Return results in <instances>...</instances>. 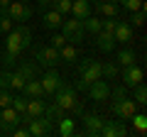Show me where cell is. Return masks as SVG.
<instances>
[{
  "mask_svg": "<svg viewBox=\"0 0 147 137\" xmlns=\"http://www.w3.org/2000/svg\"><path fill=\"white\" fill-rule=\"evenodd\" d=\"M88 95H91V100H108L110 98V86H108V81L105 79H96V81H91L88 83Z\"/></svg>",
  "mask_w": 147,
  "mask_h": 137,
  "instance_id": "30bf717a",
  "label": "cell"
},
{
  "mask_svg": "<svg viewBox=\"0 0 147 137\" xmlns=\"http://www.w3.org/2000/svg\"><path fill=\"white\" fill-rule=\"evenodd\" d=\"M130 120H132V127H135L137 135H145V130H147V115L145 113H135Z\"/></svg>",
  "mask_w": 147,
  "mask_h": 137,
  "instance_id": "83f0119b",
  "label": "cell"
},
{
  "mask_svg": "<svg viewBox=\"0 0 147 137\" xmlns=\"http://www.w3.org/2000/svg\"><path fill=\"white\" fill-rule=\"evenodd\" d=\"M57 125H59V127H57V132H59L61 137H71L74 132H76V127H74V118H66V115H64L61 120L57 122Z\"/></svg>",
  "mask_w": 147,
  "mask_h": 137,
  "instance_id": "cb8c5ba5",
  "label": "cell"
},
{
  "mask_svg": "<svg viewBox=\"0 0 147 137\" xmlns=\"http://www.w3.org/2000/svg\"><path fill=\"white\" fill-rule=\"evenodd\" d=\"M39 83H42V88H44V93H47V95H54V91H57L64 81H61V76H59L54 68H49L47 74L39 79Z\"/></svg>",
  "mask_w": 147,
  "mask_h": 137,
  "instance_id": "7c38bea8",
  "label": "cell"
},
{
  "mask_svg": "<svg viewBox=\"0 0 147 137\" xmlns=\"http://www.w3.org/2000/svg\"><path fill=\"white\" fill-rule=\"evenodd\" d=\"M12 30V17L7 15V10H0V32H10Z\"/></svg>",
  "mask_w": 147,
  "mask_h": 137,
  "instance_id": "4dcf8cb0",
  "label": "cell"
},
{
  "mask_svg": "<svg viewBox=\"0 0 147 137\" xmlns=\"http://www.w3.org/2000/svg\"><path fill=\"white\" fill-rule=\"evenodd\" d=\"M0 132H3V130H0Z\"/></svg>",
  "mask_w": 147,
  "mask_h": 137,
  "instance_id": "c3c4849f",
  "label": "cell"
},
{
  "mask_svg": "<svg viewBox=\"0 0 147 137\" xmlns=\"http://www.w3.org/2000/svg\"><path fill=\"white\" fill-rule=\"evenodd\" d=\"M44 98H27V115L30 118H39V115H44Z\"/></svg>",
  "mask_w": 147,
  "mask_h": 137,
  "instance_id": "d6986e66",
  "label": "cell"
},
{
  "mask_svg": "<svg viewBox=\"0 0 147 137\" xmlns=\"http://www.w3.org/2000/svg\"><path fill=\"white\" fill-rule=\"evenodd\" d=\"M132 88H135V103H137L140 108H145V103H147V86L140 81V83L132 86Z\"/></svg>",
  "mask_w": 147,
  "mask_h": 137,
  "instance_id": "f546056e",
  "label": "cell"
},
{
  "mask_svg": "<svg viewBox=\"0 0 147 137\" xmlns=\"http://www.w3.org/2000/svg\"><path fill=\"white\" fill-rule=\"evenodd\" d=\"M71 12L76 20H84L91 15V3L88 0H71Z\"/></svg>",
  "mask_w": 147,
  "mask_h": 137,
  "instance_id": "ac0fdd59",
  "label": "cell"
},
{
  "mask_svg": "<svg viewBox=\"0 0 147 137\" xmlns=\"http://www.w3.org/2000/svg\"><path fill=\"white\" fill-rule=\"evenodd\" d=\"M15 61H17V56H15V54H10V52H5V54H3V64H5L7 68H10V66H15Z\"/></svg>",
  "mask_w": 147,
  "mask_h": 137,
  "instance_id": "60d3db41",
  "label": "cell"
},
{
  "mask_svg": "<svg viewBox=\"0 0 147 137\" xmlns=\"http://www.w3.org/2000/svg\"><path fill=\"white\" fill-rule=\"evenodd\" d=\"M25 76L20 74V71H15V74H12V91H22V86H25Z\"/></svg>",
  "mask_w": 147,
  "mask_h": 137,
  "instance_id": "8d00e7d4",
  "label": "cell"
},
{
  "mask_svg": "<svg viewBox=\"0 0 147 137\" xmlns=\"http://www.w3.org/2000/svg\"><path fill=\"white\" fill-rule=\"evenodd\" d=\"M81 25H84V32H91V34H98L100 32V17L96 15H88L81 20Z\"/></svg>",
  "mask_w": 147,
  "mask_h": 137,
  "instance_id": "d4e9b609",
  "label": "cell"
},
{
  "mask_svg": "<svg viewBox=\"0 0 147 137\" xmlns=\"http://www.w3.org/2000/svg\"><path fill=\"white\" fill-rule=\"evenodd\" d=\"M20 3H32V0H20Z\"/></svg>",
  "mask_w": 147,
  "mask_h": 137,
  "instance_id": "7dc6e473",
  "label": "cell"
},
{
  "mask_svg": "<svg viewBox=\"0 0 147 137\" xmlns=\"http://www.w3.org/2000/svg\"><path fill=\"white\" fill-rule=\"evenodd\" d=\"M12 105V93L7 88H0V108H7Z\"/></svg>",
  "mask_w": 147,
  "mask_h": 137,
  "instance_id": "d590c367",
  "label": "cell"
},
{
  "mask_svg": "<svg viewBox=\"0 0 147 137\" xmlns=\"http://www.w3.org/2000/svg\"><path fill=\"white\" fill-rule=\"evenodd\" d=\"M96 5H98V12L103 17H118V3L115 0H100Z\"/></svg>",
  "mask_w": 147,
  "mask_h": 137,
  "instance_id": "7402d4cb",
  "label": "cell"
},
{
  "mask_svg": "<svg viewBox=\"0 0 147 137\" xmlns=\"http://www.w3.org/2000/svg\"><path fill=\"white\" fill-rule=\"evenodd\" d=\"M125 88H127L125 83H123V86H115V88H110V95H113V98H123V95H127Z\"/></svg>",
  "mask_w": 147,
  "mask_h": 137,
  "instance_id": "ab89813d",
  "label": "cell"
},
{
  "mask_svg": "<svg viewBox=\"0 0 147 137\" xmlns=\"http://www.w3.org/2000/svg\"><path fill=\"white\" fill-rule=\"evenodd\" d=\"M71 110H74V113H76V115H84V105H81L79 100H76V105H74V108H71Z\"/></svg>",
  "mask_w": 147,
  "mask_h": 137,
  "instance_id": "7bdbcfd3",
  "label": "cell"
},
{
  "mask_svg": "<svg viewBox=\"0 0 147 137\" xmlns=\"http://www.w3.org/2000/svg\"><path fill=\"white\" fill-rule=\"evenodd\" d=\"M120 5L125 7V10L135 12V10H145V3L142 0H120Z\"/></svg>",
  "mask_w": 147,
  "mask_h": 137,
  "instance_id": "d6a6232c",
  "label": "cell"
},
{
  "mask_svg": "<svg viewBox=\"0 0 147 137\" xmlns=\"http://www.w3.org/2000/svg\"><path fill=\"white\" fill-rule=\"evenodd\" d=\"M88 3H100V0H88Z\"/></svg>",
  "mask_w": 147,
  "mask_h": 137,
  "instance_id": "bcb514c9",
  "label": "cell"
},
{
  "mask_svg": "<svg viewBox=\"0 0 147 137\" xmlns=\"http://www.w3.org/2000/svg\"><path fill=\"white\" fill-rule=\"evenodd\" d=\"M0 88H12V74L10 71H0Z\"/></svg>",
  "mask_w": 147,
  "mask_h": 137,
  "instance_id": "e575fe53",
  "label": "cell"
},
{
  "mask_svg": "<svg viewBox=\"0 0 147 137\" xmlns=\"http://www.w3.org/2000/svg\"><path fill=\"white\" fill-rule=\"evenodd\" d=\"M22 93H25L27 98H47V93H44L42 83H39L37 79H27L25 86H22Z\"/></svg>",
  "mask_w": 147,
  "mask_h": 137,
  "instance_id": "9a60e30c",
  "label": "cell"
},
{
  "mask_svg": "<svg viewBox=\"0 0 147 137\" xmlns=\"http://www.w3.org/2000/svg\"><path fill=\"white\" fill-rule=\"evenodd\" d=\"M54 103H59L64 110H71V108L76 105V93H74V86L61 83L57 91H54Z\"/></svg>",
  "mask_w": 147,
  "mask_h": 137,
  "instance_id": "8992f818",
  "label": "cell"
},
{
  "mask_svg": "<svg viewBox=\"0 0 147 137\" xmlns=\"http://www.w3.org/2000/svg\"><path fill=\"white\" fill-rule=\"evenodd\" d=\"M17 125H20V113H17L12 105L0 108V130L3 132H12Z\"/></svg>",
  "mask_w": 147,
  "mask_h": 137,
  "instance_id": "9c48e42d",
  "label": "cell"
},
{
  "mask_svg": "<svg viewBox=\"0 0 147 137\" xmlns=\"http://www.w3.org/2000/svg\"><path fill=\"white\" fill-rule=\"evenodd\" d=\"M17 71H20L25 79H37V76H39V68H37V64H32V61H22Z\"/></svg>",
  "mask_w": 147,
  "mask_h": 137,
  "instance_id": "4316f807",
  "label": "cell"
},
{
  "mask_svg": "<svg viewBox=\"0 0 147 137\" xmlns=\"http://www.w3.org/2000/svg\"><path fill=\"white\" fill-rule=\"evenodd\" d=\"M61 34L66 42L76 44V42H84V25H81V20H76V17H71V20H64L61 22Z\"/></svg>",
  "mask_w": 147,
  "mask_h": 137,
  "instance_id": "277c9868",
  "label": "cell"
},
{
  "mask_svg": "<svg viewBox=\"0 0 147 137\" xmlns=\"http://www.w3.org/2000/svg\"><path fill=\"white\" fill-rule=\"evenodd\" d=\"M96 79H100V61H96V59H84V61H79V83H76V88L86 91L88 83L96 81Z\"/></svg>",
  "mask_w": 147,
  "mask_h": 137,
  "instance_id": "7a4b0ae2",
  "label": "cell"
},
{
  "mask_svg": "<svg viewBox=\"0 0 147 137\" xmlns=\"http://www.w3.org/2000/svg\"><path fill=\"white\" fill-rule=\"evenodd\" d=\"M49 42H52L54 49H59V47H64V44H66V39H64V34H52V39H49Z\"/></svg>",
  "mask_w": 147,
  "mask_h": 137,
  "instance_id": "f35d334b",
  "label": "cell"
},
{
  "mask_svg": "<svg viewBox=\"0 0 147 137\" xmlns=\"http://www.w3.org/2000/svg\"><path fill=\"white\" fill-rule=\"evenodd\" d=\"M115 39H113V34L110 32H105V30H100L98 34H96V47L100 49V52H113V47H115Z\"/></svg>",
  "mask_w": 147,
  "mask_h": 137,
  "instance_id": "e0dca14e",
  "label": "cell"
},
{
  "mask_svg": "<svg viewBox=\"0 0 147 137\" xmlns=\"http://www.w3.org/2000/svg\"><path fill=\"white\" fill-rule=\"evenodd\" d=\"M12 135H15V137H30V132H27V127H15Z\"/></svg>",
  "mask_w": 147,
  "mask_h": 137,
  "instance_id": "b9f144b4",
  "label": "cell"
},
{
  "mask_svg": "<svg viewBox=\"0 0 147 137\" xmlns=\"http://www.w3.org/2000/svg\"><path fill=\"white\" fill-rule=\"evenodd\" d=\"M34 59L42 64V66H47V68H54L57 64H61L59 49H54L52 44H37L34 47Z\"/></svg>",
  "mask_w": 147,
  "mask_h": 137,
  "instance_id": "3957f363",
  "label": "cell"
},
{
  "mask_svg": "<svg viewBox=\"0 0 147 137\" xmlns=\"http://www.w3.org/2000/svg\"><path fill=\"white\" fill-rule=\"evenodd\" d=\"M27 132L34 137H49V135H54V125L44 115H39V118H32L27 122Z\"/></svg>",
  "mask_w": 147,
  "mask_h": 137,
  "instance_id": "52a82bcc",
  "label": "cell"
},
{
  "mask_svg": "<svg viewBox=\"0 0 147 137\" xmlns=\"http://www.w3.org/2000/svg\"><path fill=\"white\" fill-rule=\"evenodd\" d=\"M84 122H86V135H100V125H103V118L100 115L84 113Z\"/></svg>",
  "mask_w": 147,
  "mask_h": 137,
  "instance_id": "2e32d148",
  "label": "cell"
},
{
  "mask_svg": "<svg viewBox=\"0 0 147 137\" xmlns=\"http://www.w3.org/2000/svg\"><path fill=\"white\" fill-rule=\"evenodd\" d=\"M135 113H137V103L130 98V95L115 98V103H113V115H115L118 120H130Z\"/></svg>",
  "mask_w": 147,
  "mask_h": 137,
  "instance_id": "5b68a950",
  "label": "cell"
},
{
  "mask_svg": "<svg viewBox=\"0 0 147 137\" xmlns=\"http://www.w3.org/2000/svg\"><path fill=\"white\" fill-rule=\"evenodd\" d=\"M142 68L137 66V64H127V66H123V83L127 86V88H132V86H137L142 81Z\"/></svg>",
  "mask_w": 147,
  "mask_h": 137,
  "instance_id": "8fae6325",
  "label": "cell"
},
{
  "mask_svg": "<svg viewBox=\"0 0 147 137\" xmlns=\"http://www.w3.org/2000/svg\"><path fill=\"white\" fill-rule=\"evenodd\" d=\"M130 22H132L135 27L145 25V10H135V12H132V17H130Z\"/></svg>",
  "mask_w": 147,
  "mask_h": 137,
  "instance_id": "74e56055",
  "label": "cell"
},
{
  "mask_svg": "<svg viewBox=\"0 0 147 137\" xmlns=\"http://www.w3.org/2000/svg\"><path fill=\"white\" fill-rule=\"evenodd\" d=\"M118 64H120V66H127V64H135V52H132L130 47H123L120 52H118Z\"/></svg>",
  "mask_w": 147,
  "mask_h": 137,
  "instance_id": "f1b7e54d",
  "label": "cell"
},
{
  "mask_svg": "<svg viewBox=\"0 0 147 137\" xmlns=\"http://www.w3.org/2000/svg\"><path fill=\"white\" fill-rule=\"evenodd\" d=\"M10 3H12V0H0V10H5V7L10 5Z\"/></svg>",
  "mask_w": 147,
  "mask_h": 137,
  "instance_id": "f6af8a7d",
  "label": "cell"
},
{
  "mask_svg": "<svg viewBox=\"0 0 147 137\" xmlns=\"http://www.w3.org/2000/svg\"><path fill=\"white\" fill-rule=\"evenodd\" d=\"M61 22H64L61 12H57V10L44 12V27H47V30H57V27H61Z\"/></svg>",
  "mask_w": 147,
  "mask_h": 137,
  "instance_id": "603a6c76",
  "label": "cell"
},
{
  "mask_svg": "<svg viewBox=\"0 0 147 137\" xmlns=\"http://www.w3.org/2000/svg\"><path fill=\"white\" fill-rule=\"evenodd\" d=\"M59 59H61L64 64H74V61H79V52H76V47L74 44H64V47H59Z\"/></svg>",
  "mask_w": 147,
  "mask_h": 137,
  "instance_id": "44dd1931",
  "label": "cell"
},
{
  "mask_svg": "<svg viewBox=\"0 0 147 137\" xmlns=\"http://www.w3.org/2000/svg\"><path fill=\"white\" fill-rule=\"evenodd\" d=\"M113 39L120 42V44H130L132 42V27H130V22L118 20L115 22V30H113Z\"/></svg>",
  "mask_w": 147,
  "mask_h": 137,
  "instance_id": "5bb4252c",
  "label": "cell"
},
{
  "mask_svg": "<svg viewBox=\"0 0 147 137\" xmlns=\"http://www.w3.org/2000/svg\"><path fill=\"white\" fill-rule=\"evenodd\" d=\"M5 10H7V15L12 17V22H27L32 15H34V10H32L27 3H20V0H12Z\"/></svg>",
  "mask_w": 147,
  "mask_h": 137,
  "instance_id": "ba28073f",
  "label": "cell"
},
{
  "mask_svg": "<svg viewBox=\"0 0 147 137\" xmlns=\"http://www.w3.org/2000/svg\"><path fill=\"white\" fill-rule=\"evenodd\" d=\"M118 76V64H113V61H105V64H100V79H105V81H113Z\"/></svg>",
  "mask_w": 147,
  "mask_h": 137,
  "instance_id": "484cf974",
  "label": "cell"
},
{
  "mask_svg": "<svg viewBox=\"0 0 147 137\" xmlns=\"http://www.w3.org/2000/svg\"><path fill=\"white\" fill-rule=\"evenodd\" d=\"M52 5H54V10L61 12V15L71 12V0H52Z\"/></svg>",
  "mask_w": 147,
  "mask_h": 137,
  "instance_id": "836d02e7",
  "label": "cell"
},
{
  "mask_svg": "<svg viewBox=\"0 0 147 137\" xmlns=\"http://www.w3.org/2000/svg\"><path fill=\"white\" fill-rule=\"evenodd\" d=\"M37 5H39V7H47V5H52V0H37Z\"/></svg>",
  "mask_w": 147,
  "mask_h": 137,
  "instance_id": "ee69618b",
  "label": "cell"
},
{
  "mask_svg": "<svg viewBox=\"0 0 147 137\" xmlns=\"http://www.w3.org/2000/svg\"><path fill=\"white\" fill-rule=\"evenodd\" d=\"M100 135H105V137H125L127 135V127L123 125L120 120H103V125H100Z\"/></svg>",
  "mask_w": 147,
  "mask_h": 137,
  "instance_id": "4fadbf2b",
  "label": "cell"
},
{
  "mask_svg": "<svg viewBox=\"0 0 147 137\" xmlns=\"http://www.w3.org/2000/svg\"><path fill=\"white\" fill-rule=\"evenodd\" d=\"M12 108L22 115V113L27 110V95H12Z\"/></svg>",
  "mask_w": 147,
  "mask_h": 137,
  "instance_id": "1f68e13d",
  "label": "cell"
},
{
  "mask_svg": "<svg viewBox=\"0 0 147 137\" xmlns=\"http://www.w3.org/2000/svg\"><path fill=\"white\" fill-rule=\"evenodd\" d=\"M64 113H66V110H64V108L59 105V103H52V105H44V118H47V120L52 122V125H57V122L61 120V118H64Z\"/></svg>",
  "mask_w": 147,
  "mask_h": 137,
  "instance_id": "ffe728a7",
  "label": "cell"
},
{
  "mask_svg": "<svg viewBox=\"0 0 147 137\" xmlns=\"http://www.w3.org/2000/svg\"><path fill=\"white\" fill-rule=\"evenodd\" d=\"M32 47V30L27 25H17L7 32V39H5V52L20 56L22 49H30Z\"/></svg>",
  "mask_w": 147,
  "mask_h": 137,
  "instance_id": "6da1fadb",
  "label": "cell"
}]
</instances>
